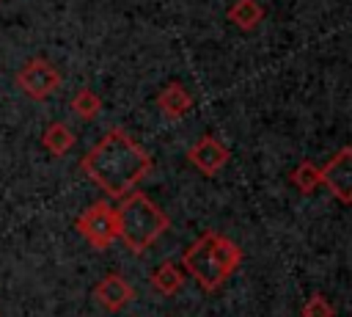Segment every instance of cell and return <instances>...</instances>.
<instances>
[{"label": "cell", "instance_id": "cell-1", "mask_svg": "<svg viewBox=\"0 0 352 317\" xmlns=\"http://www.w3.org/2000/svg\"><path fill=\"white\" fill-rule=\"evenodd\" d=\"M151 165V154L124 127L107 130L80 160L82 174L118 201L148 176Z\"/></svg>", "mask_w": 352, "mask_h": 317}, {"label": "cell", "instance_id": "cell-2", "mask_svg": "<svg viewBox=\"0 0 352 317\" xmlns=\"http://www.w3.org/2000/svg\"><path fill=\"white\" fill-rule=\"evenodd\" d=\"M242 265V251L236 243H231L228 237L217 234V232H204L195 243L187 245V251L182 254V267L184 273H190L201 289L214 292L220 289V284L236 273Z\"/></svg>", "mask_w": 352, "mask_h": 317}, {"label": "cell", "instance_id": "cell-3", "mask_svg": "<svg viewBox=\"0 0 352 317\" xmlns=\"http://www.w3.org/2000/svg\"><path fill=\"white\" fill-rule=\"evenodd\" d=\"M116 215H118V240L135 254L146 251L170 226L162 207L154 204L143 190H132L129 196H124L116 204Z\"/></svg>", "mask_w": 352, "mask_h": 317}, {"label": "cell", "instance_id": "cell-4", "mask_svg": "<svg viewBox=\"0 0 352 317\" xmlns=\"http://www.w3.org/2000/svg\"><path fill=\"white\" fill-rule=\"evenodd\" d=\"M77 232L94 248H110L118 240V215L107 198L94 201L77 218Z\"/></svg>", "mask_w": 352, "mask_h": 317}, {"label": "cell", "instance_id": "cell-5", "mask_svg": "<svg viewBox=\"0 0 352 317\" xmlns=\"http://www.w3.org/2000/svg\"><path fill=\"white\" fill-rule=\"evenodd\" d=\"M60 83H63L60 72H58L47 58H38V55L30 58V61L16 72V85H19L30 99H36V102L52 96V94L60 88Z\"/></svg>", "mask_w": 352, "mask_h": 317}, {"label": "cell", "instance_id": "cell-6", "mask_svg": "<svg viewBox=\"0 0 352 317\" xmlns=\"http://www.w3.org/2000/svg\"><path fill=\"white\" fill-rule=\"evenodd\" d=\"M324 187L341 204H352V146H341L324 165H322Z\"/></svg>", "mask_w": 352, "mask_h": 317}, {"label": "cell", "instance_id": "cell-7", "mask_svg": "<svg viewBox=\"0 0 352 317\" xmlns=\"http://www.w3.org/2000/svg\"><path fill=\"white\" fill-rule=\"evenodd\" d=\"M228 157H231L228 146H226L220 138H214V135H201V138L187 149V160H190V165L198 168L204 176H214V174H220L223 165L228 163Z\"/></svg>", "mask_w": 352, "mask_h": 317}, {"label": "cell", "instance_id": "cell-8", "mask_svg": "<svg viewBox=\"0 0 352 317\" xmlns=\"http://www.w3.org/2000/svg\"><path fill=\"white\" fill-rule=\"evenodd\" d=\"M94 298H96L107 311H121V309L135 298V287H132L121 273H107V276L94 287Z\"/></svg>", "mask_w": 352, "mask_h": 317}, {"label": "cell", "instance_id": "cell-9", "mask_svg": "<svg viewBox=\"0 0 352 317\" xmlns=\"http://www.w3.org/2000/svg\"><path fill=\"white\" fill-rule=\"evenodd\" d=\"M157 108L165 119L176 121V119H184L190 110H192V94L184 88V83L179 80H170L165 88H160L157 94Z\"/></svg>", "mask_w": 352, "mask_h": 317}, {"label": "cell", "instance_id": "cell-10", "mask_svg": "<svg viewBox=\"0 0 352 317\" xmlns=\"http://www.w3.org/2000/svg\"><path fill=\"white\" fill-rule=\"evenodd\" d=\"M74 143H77V135H74V130H72L69 124H63V121H52V124H47V130L41 132V146H44L50 154H55V157L69 154Z\"/></svg>", "mask_w": 352, "mask_h": 317}, {"label": "cell", "instance_id": "cell-11", "mask_svg": "<svg viewBox=\"0 0 352 317\" xmlns=\"http://www.w3.org/2000/svg\"><path fill=\"white\" fill-rule=\"evenodd\" d=\"M228 19L239 28V30H253L261 25L264 19V6L258 0H234L228 6Z\"/></svg>", "mask_w": 352, "mask_h": 317}, {"label": "cell", "instance_id": "cell-12", "mask_svg": "<svg viewBox=\"0 0 352 317\" xmlns=\"http://www.w3.org/2000/svg\"><path fill=\"white\" fill-rule=\"evenodd\" d=\"M289 182H292L300 193L311 196L319 185H324V179H322V165H316L314 160H300V163H297V168H292Z\"/></svg>", "mask_w": 352, "mask_h": 317}, {"label": "cell", "instance_id": "cell-13", "mask_svg": "<svg viewBox=\"0 0 352 317\" xmlns=\"http://www.w3.org/2000/svg\"><path fill=\"white\" fill-rule=\"evenodd\" d=\"M184 284V267H179L176 262H162L154 273H151V287L162 295H176Z\"/></svg>", "mask_w": 352, "mask_h": 317}, {"label": "cell", "instance_id": "cell-14", "mask_svg": "<svg viewBox=\"0 0 352 317\" xmlns=\"http://www.w3.org/2000/svg\"><path fill=\"white\" fill-rule=\"evenodd\" d=\"M72 110H74L80 119L94 121V119L102 113V96H99L94 88L82 85V88H77V91L72 94Z\"/></svg>", "mask_w": 352, "mask_h": 317}, {"label": "cell", "instance_id": "cell-15", "mask_svg": "<svg viewBox=\"0 0 352 317\" xmlns=\"http://www.w3.org/2000/svg\"><path fill=\"white\" fill-rule=\"evenodd\" d=\"M300 314H302V317H336V306L330 303L327 295L316 292V295H311V298L302 303Z\"/></svg>", "mask_w": 352, "mask_h": 317}]
</instances>
